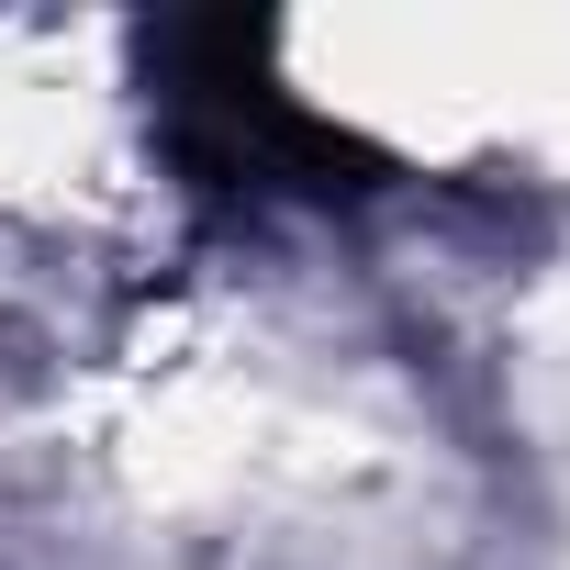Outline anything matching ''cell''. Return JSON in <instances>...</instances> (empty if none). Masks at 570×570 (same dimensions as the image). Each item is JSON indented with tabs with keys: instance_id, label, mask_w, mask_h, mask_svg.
Returning a JSON list of instances; mask_svg holds the SVG:
<instances>
[{
	"instance_id": "cell-1",
	"label": "cell",
	"mask_w": 570,
	"mask_h": 570,
	"mask_svg": "<svg viewBox=\"0 0 570 570\" xmlns=\"http://www.w3.org/2000/svg\"><path fill=\"white\" fill-rule=\"evenodd\" d=\"M168 146L213 190H370L381 146L303 112L268 68V23H157Z\"/></svg>"
}]
</instances>
